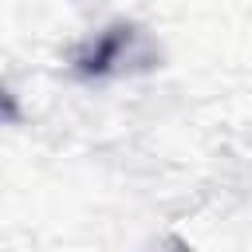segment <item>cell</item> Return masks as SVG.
I'll return each instance as SVG.
<instances>
[{
	"mask_svg": "<svg viewBox=\"0 0 252 252\" xmlns=\"http://www.w3.org/2000/svg\"><path fill=\"white\" fill-rule=\"evenodd\" d=\"M134 39H138L134 28H106V32H98V35L75 55V71L87 75V79H91V75H110V71H118V67L130 59Z\"/></svg>",
	"mask_w": 252,
	"mask_h": 252,
	"instance_id": "1",
	"label": "cell"
}]
</instances>
